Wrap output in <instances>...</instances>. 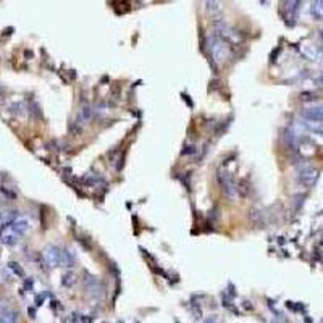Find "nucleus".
Wrapping results in <instances>:
<instances>
[{"mask_svg": "<svg viewBox=\"0 0 323 323\" xmlns=\"http://www.w3.org/2000/svg\"><path fill=\"white\" fill-rule=\"evenodd\" d=\"M304 54L307 55L309 58H312V60H322L323 58L322 49L315 47V46H305L304 47Z\"/></svg>", "mask_w": 323, "mask_h": 323, "instance_id": "7", "label": "nucleus"}, {"mask_svg": "<svg viewBox=\"0 0 323 323\" xmlns=\"http://www.w3.org/2000/svg\"><path fill=\"white\" fill-rule=\"evenodd\" d=\"M44 257L49 267H57L60 264H65V252H62L58 247H47L46 252H44Z\"/></svg>", "mask_w": 323, "mask_h": 323, "instance_id": "5", "label": "nucleus"}, {"mask_svg": "<svg viewBox=\"0 0 323 323\" xmlns=\"http://www.w3.org/2000/svg\"><path fill=\"white\" fill-rule=\"evenodd\" d=\"M218 181H220V185L223 186V191L226 194H230L231 197L235 196V186H233V181H231L230 176H228L226 173H220L218 175Z\"/></svg>", "mask_w": 323, "mask_h": 323, "instance_id": "6", "label": "nucleus"}, {"mask_svg": "<svg viewBox=\"0 0 323 323\" xmlns=\"http://www.w3.org/2000/svg\"><path fill=\"white\" fill-rule=\"evenodd\" d=\"M0 323H18V314L15 310H7L0 314Z\"/></svg>", "mask_w": 323, "mask_h": 323, "instance_id": "8", "label": "nucleus"}, {"mask_svg": "<svg viewBox=\"0 0 323 323\" xmlns=\"http://www.w3.org/2000/svg\"><path fill=\"white\" fill-rule=\"evenodd\" d=\"M209 46H210L212 55H214V60H215L216 63L225 62V60L228 58V55H230V52H228V46H226L223 41H220V39L210 41Z\"/></svg>", "mask_w": 323, "mask_h": 323, "instance_id": "2", "label": "nucleus"}, {"mask_svg": "<svg viewBox=\"0 0 323 323\" xmlns=\"http://www.w3.org/2000/svg\"><path fill=\"white\" fill-rule=\"evenodd\" d=\"M322 39H323V31H322Z\"/></svg>", "mask_w": 323, "mask_h": 323, "instance_id": "12", "label": "nucleus"}, {"mask_svg": "<svg viewBox=\"0 0 323 323\" xmlns=\"http://www.w3.org/2000/svg\"><path fill=\"white\" fill-rule=\"evenodd\" d=\"M304 118L309 121H323V102H315L305 105L302 110Z\"/></svg>", "mask_w": 323, "mask_h": 323, "instance_id": "3", "label": "nucleus"}, {"mask_svg": "<svg viewBox=\"0 0 323 323\" xmlns=\"http://www.w3.org/2000/svg\"><path fill=\"white\" fill-rule=\"evenodd\" d=\"M310 13L314 18L322 20L323 18V0H319V2H314L310 7Z\"/></svg>", "mask_w": 323, "mask_h": 323, "instance_id": "9", "label": "nucleus"}, {"mask_svg": "<svg viewBox=\"0 0 323 323\" xmlns=\"http://www.w3.org/2000/svg\"><path fill=\"white\" fill-rule=\"evenodd\" d=\"M299 180L305 186H314L317 180H319V171H317L314 166L304 165L299 168Z\"/></svg>", "mask_w": 323, "mask_h": 323, "instance_id": "4", "label": "nucleus"}, {"mask_svg": "<svg viewBox=\"0 0 323 323\" xmlns=\"http://www.w3.org/2000/svg\"><path fill=\"white\" fill-rule=\"evenodd\" d=\"M319 82H320V84H323V75H322V76L319 78Z\"/></svg>", "mask_w": 323, "mask_h": 323, "instance_id": "11", "label": "nucleus"}, {"mask_svg": "<svg viewBox=\"0 0 323 323\" xmlns=\"http://www.w3.org/2000/svg\"><path fill=\"white\" fill-rule=\"evenodd\" d=\"M27 228H29V223H27L25 218L15 220L2 230V233H0V241H2L3 244L12 246V244H15L21 236L25 235V233L27 231Z\"/></svg>", "mask_w": 323, "mask_h": 323, "instance_id": "1", "label": "nucleus"}, {"mask_svg": "<svg viewBox=\"0 0 323 323\" xmlns=\"http://www.w3.org/2000/svg\"><path fill=\"white\" fill-rule=\"evenodd\" d=\"M312 131H315V133H320V135H323V121H309V125H307Z\"/></svg>", "mask_w": 323, "mask_h": 323, "instance_id": "10", "label": "nucleus"}]
</instances>
